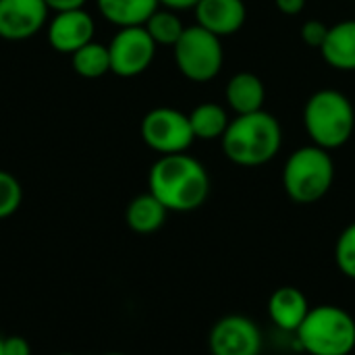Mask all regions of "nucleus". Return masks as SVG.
Returning a JSON list of instances; mask_svg holds the SVG:
<instances>
[{
    "label": "nucleus",
    "mask_w": 355,
    "mask_h": 355,
    "mask_svg": "<svg viewBox=\"0 0 355 355\" xmlns=\"http://www.w3.org/2000/svg\"><path fill=\"white\" fill-rule=\"evenodd\" d=\"M156 48V42L150 37L144 25L119 29L108 44L110 73L125 79L146 73L154 62Z\"/></svg>",
    "instance_id": "6e6552de"
},
{
    "label": "nucleus",
    "mask_w": 355,
    "mask_h": 355,
    "mask_svg": "<svg viewBox=\"0 0 355 355\" xmlns=\"http://www.w3.org/2000/svg\"><path fill=\"white\" fill-rule=\"evenodd\" d=\"M148 191L168 212H193L210 196V175L187 152L160 156L148 173Z\"/></svg>",
    "instance_id": "f257e3e1"
},
{
    "label": "nucleus",
    "mask_w": 355,
    "mask_h": 355,
    "mask_svg": "<svg viewBox=\"0 0 355 355\" xmlns=\"http://www.w3.org/2000/svg\"><path fill=\"white\" fill-rule=\"evenodd\" d=\"M146 31L150 33V37L156 42V46H175L181 37V33L185 31V25L181 21V17L171 10V8H158L148 21H146Z\"/></svg>",
    "instance_id": "aec40b11"
},
{
    "label": "nucleus",
    "mask_w": 355,
    "mask_h": 355,
    "mask_svg": "<svg viewBox=\"0 0 355 355\" xmlns=\"http://www.w3.org/2000/svg\"><path fill=\"white\" fill-rule=\"evenodd\" d=\"M231 119L223 104L218 102H202L189 112V125L196 139L214 141L220 139L229 127Z\"/></svg>",
    "instance_id": "a211bd4d"
},
{
    "label": "nucleus",
    "mask_w": 355,
    "mask_h": 355,
    "mask_svg": "<svg viewBox=\"0 0 355 355\" xmlns=\"http://www.w3.org/2000/svg\"><path fill=\"white\" fill-rule=\"evenodd\" d=\"M139 135L144 144L158 156L183 154L196 141L189 114L171 106H158L146 112L139 125Z\"/></svg>",
    "instance_id": "0eeeda50"
},
{
    "label": "nucleus",
    "mask_w": 355,
    "mask_h": 355,
    "mask_svg": "<svg viewBox=\"0 0 355 355\" xmlns=\"http://www.w3.org/2000/svg\"><path fill=\"white\" fill-rule=\"evenodd\" d=\"M0 355H4L2 354V337H0Z\"/></svg>",
    "instance_id": "cd10ccee"
},
{
    "label": "nucleus",
    "mask_w": 355,
    "mask_h": 355,
    "mask_svg": "<svg viewBox=\"0 0 355 355\" xmlns=\"http://www.w3.org/2000/svg\"><path fill=\"white\" fill-rule=\"evenodd\" d=\"M48 21L44 0H0V37L23 42L33 37Z\"/></svg>",
    "instance_id": "9d476101"
},
{
    "label": "nucleus",
    "mask_w": 355,
    "mask_h": 355,
    "mask_svg": "<svg viewBox=\"0 0 355 355\" xmlns=\"http://www.w3.org/2000/svg\"><path fill=\"white\" fill-rule=\"evenodd\" d=\"M306 2H308V0H275L279 12H283V15H287V17L300 15V12L306 8Z\"/></svg>",
    "instance_id": "a878e982"
},
{
    "label": "nucleus",
    "mask_w": 355,
    "mask_h": 355,
    "mask_svg": "<svg viewBox=\"0 0 355 355\" xmlns=\"http://www.w3.org/2000/svg\"><path fill=\"white\" fill-rule=\"evenodd\" d=\"M94 17L83 8L54 12V17L48 23V42L56 52L73 54L94 40Z\"/></svg>",
    "instance_id": "9b49d317"
},
{
    "label": "nucleus",
    "mask_w": 355,
    "mask_h": 355,
    "mask_svg": "<svg viewBox=\"0 0 355 355\" xmlns=\"http://www.w3.org/2000/svg\"><path fill=\"white\" fill-rule=\"evenodd\" d=\"M283 189L295 204H316L333 187L335 162L329 150L314 144L297 148L283 166Z\"/></svg>",
    "instance_id": "20e7f679"
},
{
    "label": "nucleus",
    "mask_w": 355,
    "mask_h": 355,
    "mask_svg": "<svg viewBox=\"0 0 355 355\" xmlns=\"http://www.w3.org/2000/svg\"><path fill=\"white\" fill-rule=\"evenodd\" d=\"M158 2H160V6L171 8L175 12H179V10H193L200 4V0H158Z\"/></svg>",
    "instance_id": "bb28decb"
},
{
    "label": "nucleus",
    "mask_w": 355,
    "mask_h": 355,
    "mask_svg": "<svg viewBox=\"0 0 355 355\" xmlns=\"http://www.w3.org/2000/svg\"><path fill=\"white\" fill-rule=\"evenodd\" d=\"M295 337L308 355H349L355 349V318L339 306H316Z\"/></svg>",
    "instance_id": "39448f33"
},
{
    "label": "nucleus",
    "mask_w": 355,
    "mask_h": 355,
    "mask_svg": "<svg viewBox=\"0 0 355 355\" xmlns=\"http://www.w3.org/2000/svg\"><path fill=\"white\" fill-rule=\"evenodd\" d=\"M166 214L168 210L160 204V200H156L150 191H146V193L135 196L129 202L125 210V220L131 231L139 235H150V233H156L164 225Z\"/></svg>",
    "instance_id": "f3484780"
},
{
    "label": "nucleus",
    "mask_w": 355,
    "mask_h": 355,
    "mask_svg": "<svg viewBox=\"0 0 355 355\" xmlns=\"http://www.w3.org/2000/svg\"><path fill=\"white\" fill-rule=\"evenodd\" d=\"M2 354L4 355H31V345L23 337H6L2 339Z\"/></svg>",
    "instance_id": "b1692460"
},
{
    "label": "nucleus",
    "mask_w": 355,
    "mask_h": 355,
    "mask_svg": "<svg viewBox=\"0 0 355 355\" xmlns=\"http://www.w3.org/2000/svg\"><path fill=\"white\" fill-rule=\"evenodd\" d=\"M58 355H77V354H58Z\"/></svg>",
    "instance_id": "c756f323"
},
{
    "label": "nucleus",
    "mask_w": 355,
    "mask_h": 355,
    "mask_svg": "<svg viewBox=\"0 0 355 355\" xmlns=\"http://www.w3.org/2000/svg\"><path fill=\"white\" fill-rule=\"evenodd\" d=\"M225 100L227 106L239 116V114H252L258 110H264L266 102V87L262 79L256 73L241 71L235 73L225 87Z\"/></svg>",
    "instance_id": "4468645a"
},
{
    "label": "nucleus",
    "mask_w": 355,
    "mask_h": 355,
    "mask_svg": "<svg viewBox=\"0 0 355 355\" xmlns=\"http://www.w3.org/2000/svg\"><path fill=\"white\" fill-rule=\"evenodd\" d=\"M223 154L237 166L258 168L268 164L283 146V129L275 114L258 110L235 116L220 137Z\"/></svg>",
    "instance_id": "f03ea898"
},
{
    "label": "nucleus",
    "mask_w": 355,
    "mask_h": 355,
    "mask_svg": "<svg viewBox=\"0 0 355 355\" xmlns=\"http://www.w3.org/2000/svg\"><path fill=\"white\" fill-rule=\"evenodd\" d=\"M48 10H54V12H64V10H77V8H83L87 0H44Z\"/></svg>",
    "instance_id": "393cba45"
},
{
    "label": "nucleus",
    "mask_w": 355,
    "mask_h": 355,
    "mask_svg": "<svg viewBox=\"0 0 355 355\" xmlns=\"http://www.w3.org/2000/svg\"><path fill=\"white\" fill-rule=\"evenodd\" d=\"M71 64L73 71L83 77V79H98L106 73H110V52L108 46L98 44V42H89L85 46H81L77 52L71 54Z\"/></svg>",
    "instance_id": "6ab92c4d"
},
{
    "label": "nucleus",
    "mask_w": 355,
    "mask_h": 355,
    "mask_svg": "<svg viewBox=\"0 0 355 355\" xmlns=\"http://www.w3.org/2000/svg\"><path fill=\"white\" fill-rule=\"evenodd\" d=\"M324 62L343 73L355 71V19H345L329 27L327 40L320 46Z\"/></svg>",
    "instance_id": "2eb2a0df"
},
{
    "label": "nucleus",
    "mask_w": 355,
    "mask_h": 355,
    "mask_svg": "<svg viewBox=\"0 0 355 355\" xmlns=\"http://www.w3.org/2000/svg\"><path fill=\"white\" fill-rule=\"evenodd\" d=\"M310 312V302L297 287H279L268 300L270 320L285 333H293L302 327Z\"/></svg>",
    "instance_id": "ddd939ff"
},
{
    "label": "nucleus",
    "mask_w": 355,
    "mask_h": 355,
    "mask_svg": "<svg viewBox=\"0 0 355 355\" xmlns=\"http://www.w3.org/2000/svg\"><path fill=\"white\" fill-rule=\"evenodd\" d=\"M335 262L347 279L355 281V223L347 225L337 237Z\"/></svg>",
    "instance_id": "412c9836"
},
{
    "label": "nucleus",
    "mask_w": 355,
    "mask_h": 355,
    "mask_svg": "<svg viewBox=\"0 0 355 355\" xmlns=\"http://www.w3.org/2000/svg\"><path fill=\"white\" fill-rule=\"evenodd\" d=\"M158 8V0H98L100 15L119 29L146 25Z\"/></svg>",
    "instance_id": "dca6fc26"
},
{
    "label": "nucleus",
    "mask_w": 355,
    "mask_h": 355,
    "mask_svg": "<svg viewBox=\"0 0 355 355\" xmlns=\"http://www.w3.org/2000/svg\"><path fill=\"white\" fill-rule=\"evenodd\" d=\"M208 347L212 355H260L262 333L252 318L231 314L216 320L208 337Z\"/></svg>",
    "instance_id": "1a4fd4ad"
},
{
    "label": "nucleus",
    "mask_w": 355,
    "mask_h": 355,
    "mask_svg": "<svg viewBox=\"0 0 355 355\" xmlns=\"http://www.w3.org/2000/svg\"><path fill=\"white\" fill-rule=\"evenodd\" d=\"M106 355H127V354H106Z\"/></svg>",
    "instance_id": "c85d7f7f"
},
{
    "label": "nucleus",
    "mask_w": 355,
    "mask_h": 355,
    "mask_svg": "<svg viewBox=\"0 0 355 355\" xmlns=\"http://www.w3.org/2000/svg\"><path fill=\"white\" fill-rule=\"evenodd\" d=\"M304 127L314 146L322 150L343 148L355 131V108L339 89H318L304 106Z\"/></svg>",
    "instance_id": "7ed1b4c3"
},
{
    "label": "nucleus",
    "mask_w": 355,
    "mask_h": 355,
    "mask_svg": "<svg viewBox=\"0 0 355 355\" xmlns=\"http://www.w3.org/2000/svg\"><path fill=\"white\" fill-rule=\"evenodd\" d=\"M23 202V187L19 179L6 171H0V220L12 216Z\"/></svg>",
    "instance_id": "4be33fe9"
},
{
    "label": "nucleus",
    "mask_w": 355,
    "mask_h": 355,
    "mask_svg": "<svg viewBox=\"0 0 355 355\" xmlns=\"http://www.w3.org/2000/svg\"><path fill=\"white\" fill-rule=\"evenodd\" d=\"M193 12L196 23L220 40L239 33L248 21V6L243 0H200Z\"/></svg>",
    "instance_id": "f8f14e48"
},
{
    "label": "nucleus",
    "mask_w": 355,
    "mask_h": 355,
    "mask_svg": "<svg viewBox=\"0 0 355 355\" xmlns=\"http://www.w3.org/2000/svg\"><path fill=\"white\" fill-rule=\"evenodd\" d=\"M327 33H329V25L322 23V21H318V19L306 21V23L302 25V29H300L302 42L308 44L310 48H318V50H320V46L324 44Z\"/></svg>",
    "instance_id": "5701e85b"
},
{
    "label": "nucleus",
    "mask_w": 355,
    "mask_h": 355,
    "mask_svg": "<svg viewBox=\"0 0 355 355\" xmlns=\"http://www.w3.org/2000/svg\"><path fill=\"white\" fill-rule=\"evenodd\" d=\"M173 56L179 73L193 83L216 79L225 64L223 40L198 23L185 27L179 42L173 46Z\"/></svg>",
    "instance_id": "423d86ee"
}]
</instances>
